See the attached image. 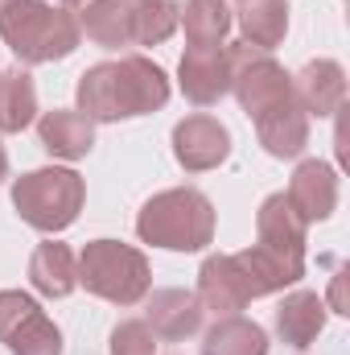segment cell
I'll return each instance as SVG.
<instances>
[{"instance_id": "1", "label": "cell", "mask_w": 350, "mask_h": 355, "mask_svg": "<svg viewBox=\"0 0 350 355\" xmlns=\"http://www.w3.org/2000/svg\"><path fill=\"white\" fill-rule=\"evenodd\" d=\"M79 112L91 124H116L132 116L161 112L169 103L165 71L145 54H124L116 62H95L79 75Z\"/></svg>"}, {"instance_id": "2", "label": "cell", "mask_w": 350, "mask_h": 355, "mask_svg": "<svg viewBox=\"0 0 350 355\" xmlns=\"http://www.w3.org/2000/svg\"><path fill=\"white\" fill-rule=\"evenodd\" d=\"M0 37L25 67H42V62L71 58L83 42V29L79 17L62 4L12 0L8 8H0Z\"/></svg>"}, {"instance_id": "3", "label": "cell", "mask_w": 350, "mask_h": 355, "mask_svg": "<svg viewBox=\"0 0 350 355\" xmlns=\"http://www.w3.org/2000/svg\"><path fill=\"white\" fill-rule=\"evenodd\" d=\"M136 236L153 248L169 252H202L214 240V202L194 190V186H174L153 194L140 215H136Z\"/></svg>"}, {"instance_id": "4", "label": "cell", "mask_w": 350, "mask_h": 355, "mask_svg": "<svg viewBox=\"0 0 350 355\" xmlns=\"http://www.w3.org/2000/svg\"><path fill=\"white\" fill-rule=\"evenodd\" d=\"M79 285L111 306H136L153 289V268H149V257L132 244L91 240L79 252Z\"/></svg>"}, {"instance_id": "5", "label": "cell", "mask_w": 350, "mask_h": 355, "mask_svg": "<svg viewBox=\"0 0 350 355\" xmlns=\"http://www.w3.org/2000/svg\"><path fill=\"white\" fill-rule=\"evenodd\" d=\"M83 198H87V186L75 170H62V166H46V170H29L12 182V207L17 215L33 227V232H66L79 211H83Z\"/></svg>"}, {"instance_id": "6", "label": "cell", "mask_w": 350, "mask_h": 355, "mask_svg": "<svg viewBox=\"0 0 350 355\" xmlns=\"http://www.w3.org/2000/svg\"><path fill=\"white\" fill-rule=\"evenodd\" d=\"M227 58H231V95L239 99L248 120H256L272 103L293 95V75L272 58V50L235 42V46H227Z\"/></svg>"}, {"instance_id": "7", "label": "cell", "mask_w": 350, "mask_h": 355, "mask_svg": "<svg viewBox=\"0 0 350 355\" xmlns=\"http://www.w3.org/2000/svg\"><path fill=\"white\" fill-rule=\"evenodd\" d=\"M0 343L8 355H62V331L21 289H0Z\"/></svg>"}, {"instance_id": "8", "label": "cell", "mask_w": 350, "mask_h": 355, "mask_svg": "<svg viewBox=\"0 0 350 355\" xmlns=\"http://www.w3.org/2000/svg\"><path fill=\"white\" fill-rule=\"evenodd\" d=\"M174 157L185 174H206L219 170L231 157V128L206 112L185 116L174 124Z\"/></svg>"}, {"instance_id": "9", "label": "cell", "mask_w": 350, "mask_h": 355, "mask_svg": "<svg viewBox=\"0 0 350 355\" xmlns=\"http://www.w3.org/2000/svg\"><path fill=\"white\" fill-rule=\"evenodd\" d=\"M177 87L194 107H214L231 91L227 46H185V54L177 62Z\"/></svg>"}, {"instance_id": "10", "label": "cell", "mask_w": 350, "mask_h": 355, "mask_svg": "<svg viewBox=\"0 0 350 355\" xmlns=\"http://www.w3.org/2000/svg\"><path fill=\"white\" fill-rule=\"evenodd\" d=\"M231 265L239 272V285H243L248 302L272 297V293H280V289H288V285H297V281L305 277V265H293V261L276 257V252L264 248V244H252V248H243V252H231Z\"/></svg>"}, {"instance_id": "11", "label": "cell", "mask_w": 350, "mask_h": 355, "mask_svg": "<svg viewBox=\"0 0 350 355\" xmlns=\"http://www.w3.org/2000/svg\"><path fill=\"white\" fill-rule=\"evenodd\" d=\"M202 318H206V310H202L198 293H190V289H157V293H149L145 322H149L153 335L165 339V343L194 339V335L202 331Z\"/></svg>"}, {"instance_id": "12", "label": "cell", "mask_w": 350, "mask_h": 355, "mask_svg": "<svg viewBox=\"0 0 350 355\" xmlns=\"http://www.w3.org/2000/svg\"><path fill=\"white\" fill-rule=\"evenodd\" d=\"M256 137L272 157H301L305 145H309V116L305 107L297 103V95H284L280 103H272L268 112H260L256 120Z\"/></svg>"}, {"instance_id": "13", "label": "cell", "mask_w": 350, "mask_h": 355, "mask_svg": "<svg viewBox=\"0 0 350 355\" xmlns=\"http://www.w3.org/2000/svg\"><path fill=\"white\" fill-rule=\"evenodd\" d=\"M305 232H309V223L293 211V202L284 194H268L260 202L256 236H260L264 248H272L276 257H284L293 265H305Z\"/></svg>"}, {"instance_id": "14", "label": "cell", "mask_w": 350, "mask_h": 355, "mask_svg": "<svg viewBox=\"0 0 350 355\" xmlns=\"http://www.w3.org/2000/svg\"><path fill=\"white\" fill-rule=\"evenodd\" d=\"M284 198L293 202V211L305 223L330 219L334 207H338V174H334V166H326V162H301L293 170V178H288V194Z\"/></svg>"}, {"instance_id": "15", "label": "cell", "mask_w": 350, "mask_h": 355, "mask_svg": "<svg viewBox=\"0 0 350 355\" xmlns=\"http://www.w3.org/2000/svg\"><path fill=\"white\" fill-rule=\"evenodd\" d=\"M293 95L305 107V116H338L347 103V71L334 58L305 62L301 75H293Z\"/></svg>"}, {"instance_id": "16", "label": "cell", "mask_w": 350, "mask_h": 355, "mask_svg": "<svg viewBox=\"0 0 350 355\" xmlns=\"http://www.w3.org/2000/svg\"><path fill=\"white\" fill-rule=\"evenodd\" d=\"M37 137H42V149L50 157H62V162H83L91 149H95V124H91L83 112H71V107L42 112Z\"/></svg>"}, {"instance_id": "17", "label": "cell", "mask_w": 350, "mask_h": 355, "mask_svg": "<svg viewBox=\"0 0 350 355\" xmlns=\"http://www.w3.org/2000/svg\"><path fill=\"white\" fill-rule=\"evenodd\" d=\"M322 331H326V302L313 289H297V293H288L280 302V310H276V335H280V343L305 352V347H313V339Z\"/></svg>"}, {"instance_id": "18", "label": "cell", "mask_w": 350, "mask_h": 355, "mask_svg": "<svg viewBox=\"0 0 350 355\" xmlns=\"http://www.w3.org/2000/svg\"><path fill=\"white\" fill-rule=\"evenodd\" d=\"M198 302L202 310H210L214 318L223 314H239L248 306V293L239 285V272L231 265V252H219V257H206L198 268Z\"/></svg>"}, {"instance_id": "19", "label": "cell", "mask_w": 350, "mask_h": 355, "mask_svg": "<svg viewBox=\"0 0 350 355\" xmlns=\"http://www.w3.org/2000/svg\"><path fill=\"white\" fill-rule=\"evenodd\" d=\"M29 285L42 297H66L79 285V257L58 240L37 244L33 257H29Z\"/></svg>"}, {"instance_id": "20", "label": "cell", "mask_w": 350, "mask_h": 355, "mask_svg": "<svg viewBox=\"0 0 350 355\" xmlns=\"http://www.w3.org/2000/svg\"><path fill=\"white\" fill-rule=\"evenodd\" d=\"M79 29L87 33V42L103 46V50L136 46L132 42V4L128 0H91L87 8H79Z\"/></svg>"}, {"instance_id": "21", "label": "cell", "mask_w": 350, "mask_h": 355, "mask_svg": "<svg viewBox=\"0 0 350 355\" xmlns=\"http://www.w3.org/2000/svg\"><path fill=\"white\" fill-rule=\"evenodd\" d=\"M202 355H268V331L243 314H223L202 335Z\"/></svg>"}, {"instance_id": "22", "label": "cell", "mask_w": 350, "mask_h": 355, "mask_svg": "<svg viewBox=\"0 0 350 355\" xmlns=\"http://www.w3.org/2000/svg\"><path fill=\"white\" fill-rule=\"evenodd\" d=\"M235 21H239V33L248 46L276 50L288 33V4L284 0H239Z\"/></svg>"}, {"instance_id": "23", "label": "cell", "mask_w": 350, "mask_h": 355, "mask_svg": "<svg viewBox=\"0 0 350 355\" xmlns=\"http://www.w3.org/2000/svg\"><path fill=\"white\" fill-rule=\"evenodd\" d=\"M37 120V87L25 67L0 71V132H25Z\"/></svg>"}, {"instance_id": "24", "label": "cell", "mask_w": 350, "mask_h": 355, "mask_svg": "<svg viewBox=\"0 0 350 355\" xmlns=\"http://www.w3.org/2000/svg\"><path fill=\"white\" fill-rule=\"evenodd\" d=\"M231 21H235V8L227 0H185L177 25L185 29L190 46H227Z\"/></svg>"}, {"instance_id": "25", "label": "cell", "mask_w": 350, "mask_h": 355, "mask_svg": "<svg viewBox=\"0 0 350 355\" xmlns=\"http://www.w3.org/2000/svg\"><path fill=\"white\" fill-rule=\"evenodd\" d=\"M177 21H181L177 0H140V4H132V42L136 46H161L165 37H174Z\"/></svg>"}, {"instance_id": "26", "label": "cell", "mask_w": 350, "mask_h": 355, "mask_svg": "<svg viewBox=\"0 0 350 355\" xmlns=\"http://www.w3.org/2000/svg\"><path fill=\"white\" fill-rule=\"evenodd\" d=\"M157 335L145 318H124L111 331V355H157Z\"/></svg>"}, {"instance_id": "27", "label": "cell", "mask_w": 350, "mask_h": 355, "mask_svg": "<svg viewBox=\"0 0 350 355\" xmlns=\"http://www.w3.org/2000/svg\"><path fill=\"white\" fill-rule=\"evenodd\" d=\"M8 178V153H4V145H0V182Z\"/></svg>"}, {"instance_id": "28", "label": "cell", "mask_w": 350, "mask_h": 355, "mask_svg": "<svg viewBox=\"0 0 350 355\" xmlns=\"http://www.w3.org/2000/svg\"><path fill=\"white\" fill-rule=\"evenodd\" d=\"M91 0H62V8H87Z\"/></svg>"}, {"instance_id": "29", "label": "cell", "mask_w": 350, "mask_h": 355, "mask_svg": "<svg viewBox=\"0 0 350 355\" xmlns=\"http://www.w3.org/2000/svg\"><path fill=\"white\" fill-rule=\"evenodd\" d=\"M8 4H12V0H0V8H8Z\"/></svg>"}, {"instance_id": "30", "label": "cell", "mask_w": 350, "mask_h": 355, "mask_svg": "<svg viewBox=\"0 0 350 355\" xmlns=\"http://www.w3.org/2000/svg\"><path fill=\"white\" fill-rule=\"evenodd\" d=\"M128 4H140V0H128Z\"/></svg>"}]
</instances>
